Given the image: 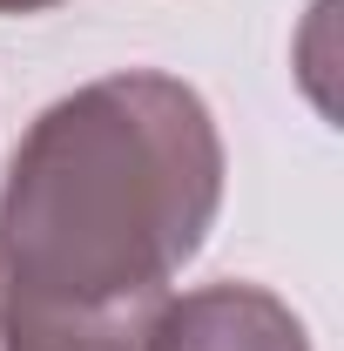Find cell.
I'll return each mask as SVG.
<instances>
[{
  "mask_svg": "<svg viewBox=\"0 0 344 351\" xmlns=\"http://www.w3.org/2000/svg\"><path fill=\"white\" fill-rule=\"evenodd\" d=\"M223 210V135L175 75L129 68L61 95L0 182V298L34 311H162Z\"/></svg>",
  "mask_w": 344,
  "mask_h": 351,
  "instance_id": "cell-1",
  "label": "cell"
},
{
  "mask_svg": "<svg viewBox=\"0 0 344 351\" xmlns=\"http://www.w3.org/2000/svg\"><path fill=\"white\" fill-rule=\"evenodd\" d=\"M142 351H310L304 317L263 284H203L162 298Z\"/></svg>",
  "mask_w": 344,
  "mask_h": 351,
  "instance_id": "cell-2",
  "label": "cell"
},
{
  "mask_svg": "<svg viewBox=\"0 0 344 351\" xmlns=\"http://www.w3.org/2000/svg\"><path fill=\"white\" fill-rule=\"evenodd\" d=\"M34 7H54V0H0V14H34Z\"/></svg>",
  "mask_w": 344,
  "mask_h": 351,
  "instance_id": "cell-3",
  "label": "cell"
}]
</instances>
